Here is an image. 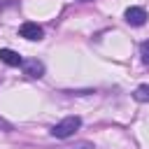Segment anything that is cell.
<instances>
[{
  "mask_svg": "<svg viewBox=\"0 0 149 149\" xmlns=\"http://www.w3.org/2000/svg\"><path fill=\"white\" fill-rule=\"evenodd\" d=\"M70 149H93V144H88V142H79V144L70 147Z\"/></svg>",
  "mask_w": 149,
  "mask_h": 149,
  "instance_id": "cell-9",
  "label": "cell"
},
{
  "mask_svg": "<svg viewBox=\"0 0 149 149\" xmlns=\"http://www.w3.org/2000/svg\"><path fill=\"white\" fill-rule=\"evenodd\" d=\"M133 98L137 102H149V84H140L135 91H133Z\"/></svg>",
  "mask_w": 149,
  "mask_h": 149,
  "instance_id": "cell-6",
  "label": "cell"
},
{
  "mask_svg": "<svg viewBox=\"0 0 149 149\" xmlns=\"http://www.w3.org/2000/svg\"><path fill=\"white\" fill-rule=\"evenodd\" d=\"M79 128H81V119H79V116H65V119H61L58 123H54L49 133H51V137H56V140H68V137H72Z\"/></svg>",
  "mask_w": 149,
  "mask_h": 149,
  "instance_id": "cell-1",
  "label": "cell"
},
{
  "mask_svg": "<svg viewBox=\"0 0 149 149\" xmlns=\"http://www.w3.org/2000/svg\"><path fill=\"white\" fill-rule=\"evenodd\" d=\"M19 35H21L23 40L37 42V40H42V37H44V30H42V26H37L35 21H26V23H21V28H19Z\"/></svg>",
  "mask_w": 149,
  "mask_h": 149,
  "instance_id": "cell-2",
  "label": "cell"
},
{
  "mask_svg": "<svg viewBox=\"0 0 149 149\" xmlns=\"http://www.w3.org/2000/svg\"><path fill=\"white\" fill-rule=\"evenodd\" d=\"M0 61H2L5 65H12V68H16V65L23 63V58H21L14 49H0Z\"/></svg>",
  "mask_w": 149,
  "mask_h": 149,
  "instance_id": "cell-5",
  "label": "cell"
},
{
  "mask_svg": "<svg viewBox=\"0 0 149 149\" xmlns=\"http://www.w3.org/2000/svg\"><path fill=\"white\" fill-rule=\"evenodd\" d=\"M123 19L130 26H144L147 23V12H144V7H128L126 14H123Z\"/></svg>",
  "mask_w": 149,
  "mask_h": 149,
  "instance_id": "cell-4",
  "label": "cell"
},
{
  "mask_svg": "<svg viewBox=\"0 0 149 149\" xmlns=\"http://www.w3.org/2000/svg\"><path fill=\"white\" fill-rule=\"evenodd\" d=\"M140 56H142V61H144V63H149V40H147V42H142V47H140Z\"/></svg>",
  "mask_w": 149,
  "mask_h": 149,
  "instance_id": "cell-7",
  "label": "cell"
},
{
  "mask_svg": "<svg viewBox=\"0 0 149 149\" xmlns=\"http://www.w3.org/2000/svg\"><path fill=\"white\" fill-rule=\"evenodd\" d=\"M21 68H23V74L30 77V79H40V77H44V63L37 61V58H23Z\"/></svg>",
  "mask_w": 149,
  "mask_h": 149,
  "instance_id": "cell-3",
  "label": "cell"
},
{
  "mask_svg": "<svg viewBox=\"0 0 149 149\" xmlns=\"http://www.w3.org/2000/svg\"><path fill=\"white\" fill-rule=\"evenodd\" d=\"M0 128H2L5 133H9V130H12V123H9V121H5V119H0Z\"/></svg>",
  "mask_w": 149,
  "mask_h": 149,
  "instance_id": "cell-8",
  "label": "cell"
}]
</instances>
